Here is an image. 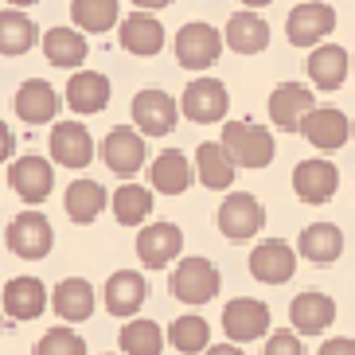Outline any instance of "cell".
Segmentation results:
<instances>
[{"label":"cell","mask_w":355,"mask_h":355,"mask_svg":"<svg viewBox=\"0 0 355 355\" xmlns=\"http://www.w3.org/2000/svg\"><path fill=\"white\" fill-rule=\"evenodd\" d=\"M297 133H304V141L320 153H336V148L347 145V137H352V121L344 117V110H332V105H316L309 114L301 117V125Z\"/></svg>","instance_id":"9"},{"label":"cell","mask_w":355,"mask_h":355,"mask_svg":"<svg viewBox=\"0 0 355 355\" xmlns=\"http://www.w3.org/2000/svg\"><path fill=\"white\" fill-rule=\"evenodd\" d=\"M332 32H336V8L332 4H316V0L297 4L289 12V20H285V35H289L293 47H316Z\"/></svg>","instance_id":"7"},{"label":"cell","mask_w":355,"mask_h":355,"mask_svg":"<svg viewBox=\"0 0 355 355\" xmlns=\"http://www.w3.org/2000/svg\"><path fill=\"white\" fill-rule=\"evenodd\" d=\"M32 355H86V340L78 332H71L67 324H59L43 340H35Z\"/></svg>","instance_id":"37"},{"label":"cell","mask_w":355,"mask_h":355,"mask_svg":"<svg viewBox=\"0 0 355 355\" xmlns=\"http://www.w3.org/2000/svg\"><path fill=\"white\" fill-rule=\"evenodd\" d=\"M12 148H16V137H12V129L4 125V121H0V164H4V160L12 157Z\"/></svg>","instance_id":"40"},{"label":"cell","mask_w":355,"mask_h":355,"mask_svg":"<svg viewBox=\"0 0 355 355\" xmlns=\"http://www.w3.org/2000/svg\"><path fill=\"white\" fill-rule=\"evenodd\" d=\"M196 176L211 191H227L234 184V164H230V157L223 153L219 141H203L196 148Z\"/></svg>","instance_id":"30"},{"label":"cell","mask_w":355,"mask_h":355,"mask_svg":"<svg viewBox=\"0 0 355 355\" xmlns=\"http://www.w3.org/2000/svg\"><path fill=\"white\" fill-rule=\"evenodd\" d=\"M168 340L176 347L180 355H199L207 352V340H211V328L203 316L188 313V316H176V320L168 324Z\"/></svg>","instance_id":"34"},{"label":"cell","mask_w":355,"mask_h":355,"mask_svg":"<svg viewBox=\"0 0 355 355\" xmlns=\"http://www.w3.org/2000/svg\"><path fill=\"white\" fill-rule=\"evenodd\" d=\"M55 114H59V94H55L51 83L28 78V83L16 90V117H20V121L43 125V121H55Z\"/></svg>","instance_id":"22"},{"label":"cell","mask_w":355,"mask_h":355,"mask_svg":"<svg viewBox=\"0 0 355 355\" xmlns=\"http://www.w3.org/2000/svg\"><path fill=\"white\" fill-rule=\"evenodd\" d=\"M184 250V230L176 223H148L141 234H137V258L145 270H164L180 258Z\"/></svg>","instance_id":"10"},{"label":"cell","mask_w":355,"mask_h":355,"mask_svg":"<svg viewBox=\"0 0 355 355\" xmlns=\"http://www.w3.org/2000/svg\"><path fill=\"white\" fill-rule=\"evenodd\" d=\"M43 55H47V63L51 67H83L86 55H90V43H86L83 32H74V28H51V32L43 35Z\"/></svg>","instance_id":"29"},{"label":"cell","mask_w":355,"mask_h":355,"mask_svg":"<svg viewBox=\"0 0 355 355\" xmlns=\"http://www.w3.org/2000/svg\"><path fill=\"white\" fill-rule=\"evenodd\" d=\"M51 309L67 324L90 320L94 316V285L86 282V277H67V282H59L51 293Z\"/></svg>","instance_id":"24"},{"label":"cell","mask_w":355,"mask_h":355,"mask_svg":"<svg viewBox=\"0 0 355 355\" xmlns=\"http://www.w3.org/2000/svg\"><path fill=\"white\" fill-rule=\"evenodd\" d=\"M304 71H309V83L316 90H340L347 78V51L336 43H324L304 59Z\"/></svg>","instance_id":"26"},{"label":"cell","mask_w":355,"mask_h":355,"mask_svg":"<svg viewBox=\"0 0 355 355\" xmlns=\"http://www.w3.org/2000/svg\"><path fill=\"white\" fill-rule=\"evenodd\" d=\"M71 20L83 32H110L117 24V0H71Z\"/></svg>","instance_id":"36"},{"label":"cell","mask_w":355,"mask_h":355,"mask_svg":"<svg viewBox=\"0 0 355 355\" xmlns=\"http://www.w3.org/2000/svg\"><path fill=\"white\" fill-rule=\"evenodd\" d=\"M12 4H16V12H20V8H28V4H40V0H12Z\"/></svg>","instance_id":"44"},{"label":"cell","mask_w":355,"mask_h":355,"mask_svg":"<svg viewBox=\"0 0 355 355\" xmlns=\"http://www.w3.org/2000/svg\"><path fill=\"white\" fill-rule=\"evenodd\" d=\"M293 254H301V258L316 261V266H332L344 254V230L336 227V223H313V227L301 230Z\"/></svg>","instance_id":"23"},{"label":"cell","mask_w":355,"mask_h":355,"mask_svg":"<svg viewBox=\"0 0 355 355\" xmlns=\"http://www.w3.org/2000/svg\"><path fill=\"white\" fill-rule=\"evenodd\" d=\"M67 105L74 114H102L110 105V78L98 71H78L67 83Z\"/></svg>","instance_id":"25"},{"label":"cell","mask_w":355,"mask_h":355,"mask_svg":"<svg viewBox=\"0 0 355 355\" xmlns=\"http://www.w3.org/2000/svg\"><path fill=\"white\" fill-rule=\"evenodd\" d=\"M261 227H266V207H261L250 191H230L219 203V230L227 239H234V242L254 239Z\"/></svg>","instance_id":"8"},{"label":"cell","mask_w":355,"mask_h":355,"mask_svg":"<svg viewBox=\"0 0 355 355\" xmlns=\"http://www.w3.org/2000/svg\"><path fill=\"white\" fill-rule=\"evenodd\" d=\"M63 207H67V219L78 223V227H86V223H94L98 215H102L105 188L98 184V180H78V184H71V188H67Z\"/></svg>","instance_id":"31"},{"label":"cell","mask_w":355,"mask_h":355,"mask_svg":"<svg viewBox=\"0 0 355 355\" xmlns=\"http://www.w3.org/2000/svg\"><path fill=\"white\" fill-rule=\"evenodd\" d=\"M172 51H176V63L184 67V71H207V67L219 63L223 35L215 32L211 24H184L176 32Z\"/></svg>","instance_id":"3"},{"label":"cell","mask_w":355,"mask_h":355,"mask_svg":"<svg viewBox=\"0 0 355 355\" xmlns=\"http://www.w3.org/2000/svg\"><path fill=\"white\" fill-rule=\"evenodd\" d=\"M8 246H12V254L16 258H24V261H40V258H47L51 254V246H55V230H51V223L43 219V215H35V211H24V215H16V219L8 223Z\"/></svg>","instance_id":"6"},{"label":"cell","mask_w":355,"mask_h":355,"mask_svg":"<svg viewBox=\"0 0 355 355\" xmlns=\"http://www.w3.org/2000/svg\"><path fill=\"white\" fill-rule=\"evenodd\" d=\"M4 309L0 313H8L12 320H35L40 313H47V289H43L40 277H12L4 285Z\"/></svg>","instance_id":"21"},{"label":"cell","mask_w":355,"mask_h":355,"mask_svg":"<svg viewBox=\"0 0 355 355\" xmlns=\"http://www.w3.org/2000/svg\"><path fill=\"white\" fill-rule=\"evenodd\" d=\"M145 137L133 133L129 125H117L105 133L102 141V160L110 172H117V176H137L141 168H145Z\"/></svg>","instance_id":"11"},{"label":"cell","mask_w":355,"mask_h":355,"mask_svg":"<svg viewBox=\"0 0 355 355\" xmlns=\"http://www.w3.org/2000/svg\"><path fill=\"white\" fill-rule=\"evenodd\" d=\"M137 8H145V12H157V8H168L172 0H133Z\"/></svg>","instance_id":"42"},{"label":"cell","mask_w":355,"mask_h":355,"mask_svg":"<svg viewBox=\"0 0 355 355\" xmlns=\"http://www.w3.org/2000/svg\"><path fill=\"white\" fill-rule=\"evenodd\" d=\"M0 332H4V313H0Z\"/></svg>","instance_id":"45"},{"label":"cell","mask_w":355,"mask_h":355,"mask_svg":"<svg viewBox=\"0 0 355 355\" xmlns=\"http://www.w3.org/2000/svg\"><path fill=\"white\" fill-rule=\"evenodd\" d=\"M250 273L266 285H282L297 273V254L285 239H266L250 250Z\"/></svg>","instance_id":"14"},{"label":"cell","mask_w":355,"mask_h":355,"mask_svg":"<svg viewBox=\"0 0 355 355\" xmlns=\"http://www.w3.org/2000/svg\"><path fill=\"white\" fill-rule=\"evenodd\" d=\"M51 157L63 168H86L94 160V137L83 121H55L51 129Z\"/></svg>","instance_id":"16"},{"label":"cell","mask_w":355,"mask_h":355,"mask_svg":"<svg viewBox=\"0 0 355 355\" xmlns=\"http://www.w3.org/2000/svg\"><path fill=\"white\" fill-rule=\"evenodd\" d=\"M223 332L234 347L250 344V340H261L270 332V304L254 301V297H234L223 309Z\"/></svg>","instance_id":"5"},{"label":"cell","mask_w":355,"mask_h":355,"mask_svg":"<svg viewBox=\"0 0 355 355\" xmlns=\"http://www.w3.org/2000/svg\"><path fill=\"white\" fill-rule=\"evenodd\" d=\"M340 188V168L332 160H301V164L293 168V191L301 203H328Z\"/></svg>","instance_id":"12"},{"label":"cell","mask_w":355,"mask_h":355,"mask_svg":"<svg viewBox=\"0 0 355 355\" xmlns=\"http://www.w3.org/2000/svg\"><path fill=\"white\" fill-rule=\"evenodd\" d=\"M168 289H172V297H176L180 304H191V309H199V304H207L219 297V270H215V261L207 258H184L172 270V277H168Z\"/></svg>","instance_id":"2"},{"label":"cell","mask_w":355,"mask_h":355,"mask_svg":"<svg viewBox=\"0 0 355 355\" xmlns=\"http://www.w3.org/2000/svg\"><path fill=\"white\" fill-rule=\"evenodd\" d=\"M176 110L188 117V121H196V125H215V121L227 117L230 94L219 78H196V83L184 86V98H180Z\"/></svg>","instance_id":"4"},{"label":"cell","mask_w":355,"mask_h":355,"mask_svg":"<svg viewBox=\"0 0 355 355\" xmlns=\"http://www.w3.org/2000/svg\"><path fill=\"white\" fill-rule=\"evenodd\" d=\"M176 102L157 90V86H148L141 94L133 98V125L141 129V137H164L176 129Z\"/></svg>","instance_id":"13"},{"label":"cell","mask_w":355,"mask_h":355,"mask_svg":"<svg viewBox=\"0 0 355 355\" xmlns=\"http://www.w3.org/2000/svg\"><path fill=\"white\" fill-rule=\"evenodd\" d=\"M227 47L239 55H258L270 47V24L258 12H234L227 20Z\"/></svg>","instance_id":"27"},{"label":"cell","mask_w":355,"mask_h":355,"mask_svg":"<svg viewBox=\"0 0 355 355\" xmlns=\"http://www.w3.org/2000/svg\"><path fill=\"white\" fill-rule=\"evenodd\" d=\"M242 4H246V8H266L270 0H242Z\"/></svg>","instance_id":"43"},{"label":"cell","mask_w":355,"mask_h":355,"mask_svg":"<svg viewBox=\"0 0 355 355\" xmlns=\"http://www.w3.org/2000/svg\"><path fill=\"white\" fill-rule=\"evenodd\" d=\"M309 110H316V98L304 83H282L270 94V121L285 133H297V125Z\"/></svg>","instance_id":"17"},{"label":"cell","mask_w":355,"mask_h":355,"mask_svg":"<svg viewBox=\"0 0 355 355\" xmlns=\"http://www.w3.org/2000/svg\"><path fill=\"white\" fill-rule=\"evenodd\" d=\"M145 297H148V282L137 270H117L114 277L105 282V289H102L105 313L125 316V320H133V316H137V309L145 304Z\"/></svg>","instance_id":"18"},{"label":"cell","mask_w":355,"mask_h":355,"mask_svg":"<svg viewBox=\"0 0 355 355\" xmlns=\"http://www.w3.org/2000/svg\"><path fill=\"white\" fill-rule=\"evenodd\" d=\"M219 145L234 168H266L273 160V133L258 121H227Z\"/></svg>","instance_id":"1"},{"label":"cell","mask_w":355,"mask_h":355,"mask_svg":"<svg viewBox=\"0 0 355 355\" xmlns=\"http://www.w3.org/2000/svg\"><path fill=\"white\" fill-rule=\"evenodd\" d=\"M8 180L24 203H43L55 188V168L43 157H20V160H12Z\"/></svg>","instance_id":"19"},{"label":"cell","mask_w":355,"mask_h":355,"mask_svg":"<svg viewBox=\"0 0 355 355\" xmlns=\"http://www.w3.org/2000/svg\"><path fill=\"white\" fill-rule=\"evenodd\" d=\"M203 355H242V347H234V344H215V347H207Z\"/></svg>","instance_id":"41"},{"label":"cell","mask_w":355,"mask_h":355,"mask_svg":"<svg viewBox=\"0 0 355 355\" xmlns=\"http://www.w3.org/2000/svg\"><path fill=\"white\" fill-rule=\"evenodd\" d=\"M148 184L160 191V196H184L191 184V160L180 153V148H168L153 160L148 168Z\"/></svg>","instance_id":"28"},{"label":"cell","mask_w":355,"mask_h":355,"mask_svg":"<svg viewBox=\"0 0 355 355\" xmlns=\"http://www.w3.org/2000/svg\"><path fill=\"white\" fill-rule=\"evenodd\" d=\"M117 344H121V352H125V355H160V352H164V332H160L157 320L133 316V320L121 324Z\"/></svg>","instance_id":"32"},{"label":"cell","mask_w":355,"mask_h":355,"mask_svg":"<svg viewBox=\"0 0 355 355\" xmlns=\"http://www.w3.org/2000/svg\"><path fill=\"white\" fill-rule=\"evenodd\" d=\"M289 320H293V328H289L293 336H320L336 320V301L328 293H316V289L297 293L289 304Z\"/></svg>","instance_id":"15"},{"label":"cell","mask_w":355,"mask_h":355,"mask_svg":"<svg viewBox=\"0 0 355 355\" xmlns=\"http://www.w3.org/2000/svg\"><path fill=\"white\" fill-rule=\"evenodd\" d=\"M35 47V24L16 8L0 12V55H28Z\"/></svg>","instance_id":"33"},{"label":"cell","mask_w":355,"mask_h":355,"mask_svg":"<svg viewBox=\"0 0 355 355\" xmlns=\"http://www.w3.org/2000/svg\"><path fill=\"white\" fill-rule=\"evenodd\" d=\"M316 355H355V344L352 336H336V340H324Z\"/></svg>","instance_id":"39"},{"label":"cell","mask_w":355,"mask_h":355,"mask_svg":"<svg viewBox=\"0 0 355 355\" xmlns=\"http://www.w3.org/2000/svg\"><path fill=\"white\" fill-rule=\"evenodd\" d=\"M117 43H121L129 55H141V59L160 55L164 51V24H160L157 16H148V12H133V16L121 20V28H117Z\"/></svg>","instance_id":"20"},{"label":"cell","mask_w":355,"mask_h":355,"mask_svg":"<svg viewBox=\"0 0 355 355\" xmlns=\"http://www.w3.org/2000/svg\"><path fill=\"white\" fill-rule=\"evenodd\" d=\"M114 215L121 227H137L153 215V191L141 188V184H121L114 191Z\"/></svg>","instance_id":"35"},{"label":"cell","mask_w":355,"mask_h":355,"mask_svg":"<svg viewBox=\"0 0 355 355\" xmlns=\"http://www.w3.org/2000/svg\"><path fill=\"white\" fill-rule=\"evenodd\" d=\"M266 355H304V344H301V336H293L289 328H277L266 340Z\"/></svg>","instance_id":"38"}]
</instances>
